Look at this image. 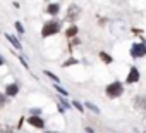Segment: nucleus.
Returning <instances> with one entry per match:
<instances>
[{"label":"nucleus","mask_w":146,"mask_h":133,"mask_svg":"<svg viewBox=\"0 0 146 133\" xmlns=\"http://www.w3.org/2000/svg\"><path fill=\"white\" fill-rule=\"evenodd\" d=\"M16 28H17V31H19V33H23V31H24V28L21 26V23H16Z\"/></svg>","instance_id":"obj_14"},{"label":"nucleus","mask_w":146,"mask_h":133,"mask_svg":"<svg viewBox=\"0 0 146 133\" xmlns=\"http://www.w3.org/2000/svg\"><path fill=\"white\" fill-rule=\"evenodd\" d=\"M29 123H31L33 126H36V128H43V126H45L43 119H41V118H38V116H31V118H29Z\"/></svg>","instance_id":"obj_5"},{"label":"nucleus","mask_w":146,"mask_h":133,"mask_svg":"<svg viewBox=\"0 0 146 133\" xmlns=\"http://www.w3.org/2000/svg\"><path fill=\"white\" fill-rule=\"evenodd\" d=\"M17 92H19V87H17L16 83L9 85V87H7V90H5V93H7L9 97H14V95H17Z\"/></svg>","instance_id":"obj_6"},{"label":"nucleus","mask_w":146,"mask_h":133,"mask_svg":"<svg viewBox=\"0 0 146 133\" xmlns=\"http://www.w3.org/2000/svg\"><path fill=\"white\" fill-rule=\"evenodd\" d=\"M4 102H5V97H4V95H0V107L4 105Z\"/></svg>","instance_id":"obj_16"},{"label":"nucleus","mask_w":146,"mask_h":133,"mask_svg":"<svg viewBox=\"0 0 146 133\" xmlns=\"http://www.w3.org/2000/svg\"><path fill=\"white\" fill-rule=\"evenodd\" d=\"M46 12H48V14H52V16H55V14L58 12V4H50V5H48V9H46Z\"/></svg>","instance_id":"obj_7"},{"label":"nucleus","mask_w":146,"mask_h":133,"mask_svg":"<svg viewBox=\"0 0 146 133\" xmlns=\"http://www.w3.org/2000/svg\"><path fill=\"white\" fill-rule=\"evenodd\" d=\"M86 133H95V131H93L91 128H86Z\"/></svg>","instance_id":"obj_18"},{"label":"nucleus","mask_w":146,"mask_h":133,"mask_svg":"<svg viewBox=\"0 0 146 133\" xmlns=\"http://www.w3.org/2000/svg\"><path fill=\"white\" fill-rule=\"evenodd\" d=\"M131 54H132V57H143V55H146V45L144 43H136L132 47Z\"/></svg>","instance_id":"obj_3"},{"label":"nucleus","mask_w":146,"mask_h":133,"mask_svg":"<svg viewBox=\"0 0 146 133\" xmlns=\"http://www.w3.org/2000/svg\"><path fill=\"white\" fill-rule=\"evenodd\" d=\"M86 107H88V109H91V111H93V112H96V114L100 112V109H98L95 104H91V102H88V104H86Z\"/></svg>","instance_id":"obj_11"},{"label":"nucleus","mask_w":146,"mask_h":133,"mask_svg":"<svg viewBox=\"0 0 146 133\" xmlns=\"http://www.w3.org/2000/svg\"><path fill=\"white\" fill-rule=\"evenodd\" d=\"M7 40H9V42H11V43H12L16 48H21V43L17 42V38H16V36H12V35H7Z\"/></svg>","instance_id":"obj_8"},{"label":"nucleus","mask_w":146,"mask_h":133,"mask_svg":"<svg viewBox=\"0 0 146 133\" xmlns=\"http://www.w3.org/2000/svg\"><path fill=\"white\" fill-rule=\"evenodd\" d=\"M125 81H127V83H136V81H139V71H137V68H131L129 76H127Z\"/></svg>","instance_id":"obj_4"},{"label":"nucleus","mask_w":146,"mask_h":133,"mask_svg":"<svg viewBox=\"0 0 146 133\" xmlns=\"http://www.w3.org/2000/svg\"><path fill=\"white\" fill-rule=\"evenodd\" d=\"M78 16H79V9H78V7H70V14H69L67 17H69V19H74V17H78Z\"/></svg>","instance_id":"obj_9"},{"label":"nucleus","mask_w":146,"mask_h":133,"mask_svg":"<svg viewBox=\"0 0 146 133\" xmlns=\"http://www.w3.org/2000/svg\"><path fill=\"white\" fill-rule=\"evenodd\" d=\"M100 57H102V59H103V60H105L107 64H110V62H112V57H108V55H107L105 52H102V54H100Z\"/></svg>","instance_id":"obj_12"},{"label":"nucleus","mask_w":146,"mask_h":133,"mask_svg":"<svg viewBox=\"0 0 146 133\" xmlns=\"http://www.w3.org/2000/svg\"><path fill=\"white\" fill-rule=\"evenodd\" d=\"M2 64H4V59H2V57H0V66H2Z\"/></svg>","instance_id":"obj_19"},{"label":"nucleus","mask_w":146,"mask_h":133,"mask_svg":"<svg viewBox=\"0 0 146 133\" xmlns=\"http://www.w3.org/2000/svg\"><path fill=\"white\" fill-rule=\"evenodd\" d=\"M45 75H46V76H50V78H52V80H53V81H58V78H57V76H55V75H52V73H50V71H45Z\"/></svg>","instance_id":"obj_13"},{"label":"nucleus","mask_w":146,"mask_h":133,"mask_svg":"<svg viewBox=\"0 0 146 133\" xmlns=\"http://www.w3.org/2000/svg\"><path fill=\"white\" fill-rule=\"evenodd\" d=\"M122 83L120 81H113V83H110L108 87H107V95L110 97V99H115V97H119V95H122Z\"/></svg>","instance_id":"obj_1"},{"label":"nucleus","mask_w":146,"mask_h":133,"mask_svg":"<svg viewBox=\"0 0 146 133\" xmlns=\"http://www.w3.org/2000/svg\"><path fill=\"white\" fill-rule=\"evenodd\" d=\"M76 33H78V28H76V26H70V28L67 30V36H74Z\"/></svg>","instance_id":"obj_10"},{"label":"nucleus","mask_w":146,"mask_h":133,"mask_svg":"<svg viewBox=\"0 0 146 133\" xmlns=\"http://www.w3.org/2000/svg\"><path fill=\"white\" fill-rule=\"evenodd\" d=\"M58 30H60V24H58L57 21H50V23H46V24L43 26L41 35H43V36H50V35H53V33H58Z\"/></svg>","instance_id":"obj_2"},{"label":"nucleus","mask_w":146,"mask_h":133,"mask_svg":"<svg viewBox=\"0 0 146 133\" xmlns=\"http://www.w3.org/2000/svg\"><path fill=\"white\" fill-rule=\"evenodd\" d=\"M55 88H57V90H58V92H60V93H62V95H67V92H65V90H62V88H60V87H58V85H57V87H55Z\"/></svg>","instance_id":"obj_15"},{"label":"nucleus","mask_w":146,"mask_h":133,"mask_svg":"<svg viewBox=\"0 0 146 133\" xmlns=\"http://www.w3.org/2000/svg\"><path fill=\"white\" fill-rule=\"evenodd\" d=\"M74 105H76V107H78V109H79V111H84V109H83V105H81V104H79V102H74Z\"/></svg>","instance_id":"obj_17"}]
</instances>
